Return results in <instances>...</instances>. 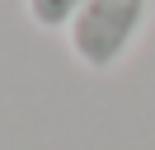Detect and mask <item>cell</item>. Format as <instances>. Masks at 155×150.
<instances>
[{"label":"cell","instance_id":"1","mask_svg":"<svg viewBox=\"0 0 155 150\" xmlns=\"http://www.w3.org/2000/svg\"><path fill=\"white\" fill-rule=\"evenodd\" d=\"M146 14H150V0H85L66 28L75 61L89 70H113L141 38Z\"/></svg>","mask_w":155,"mask_h":150},{"label":"cell","instance_id":"2","mask_svg":"<svg viewBox=\"0 0 155 150\" xmlns=\"http://www.w3.org/2000/svg\"><path fill=\"white\" fill-rule=\"evenodd\" d=\"M28 5V19L38 28H71V19L80 14L85 0H24Z\"/></svg>","mask_w":155,"mask_h":150}]
</instances>
